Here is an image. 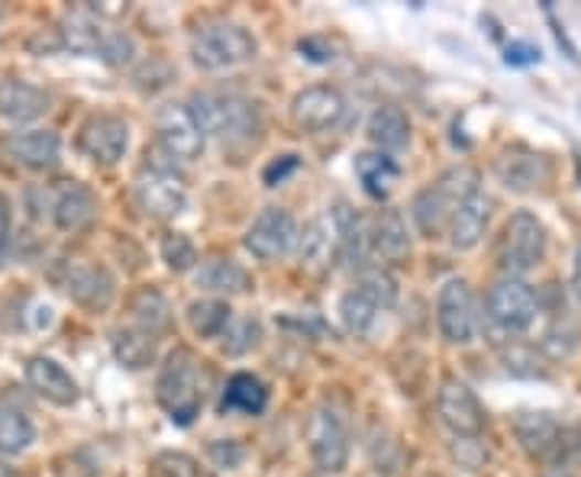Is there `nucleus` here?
<instances>
[{
    "instance_id": "nucleus-1",
    "label": "nucleus",
    "mask_w": 581,
    "mask_h": 477,
    "mask_svg": "<svg viewBox=\"0 0 581 477\" xmlns=\"http://www.w3.org/2000/svg\"><path fill=\"white\" fill-rule=\"evenodd\" d=\"M155 397L175 426H191L204 406V361L191 348H175L159 371Z\"/></svg>"
},
{
    "instance_id": "nucleus-2",
    "label": "nucleus",
    "mask_w": 581,
    "mask_h": 477,
    "mask_svg": "<svg viewBox=\"0 0 581 477\" xmlns=\"http://www.w3.org/2000/svg\"><path fill=\"white\" fill-rule=\"evenodd\" d=\"M475 191H478V174H475V169L455 165V169L443 172L437 177L433 187H427V191H420V194L413 197L410 214H413L417 229H420L427 239H437V236L449 232V223L455 217V210H459Z\"/></svg>"
},
{
    "instance_id": "nucleus-3",
    "label": "nucleus",
    "mask_w": 581,
    "mask_h": 477,
    "mask_svg": "<svg viewBox=\"0 0 581 477\" xmlns=\"http://www.w3.org/2000/svg\"><path fill=\"white\" fill-rule=\"evenodd\" d=\"M191 113L201 123L204 135H217L224 142H252L262 132L259 104L239 97V94H194Z\"/></svg>"
},
{
    "instance_id": "nucleus-4",
    "label": "nucleus",
    "mask_w": 581,
    "mask_h": 477,
    "mask_svg": "<svg viewBox=\"0 0 581 477\" xmlns=\"http://www.w3.org/2000/svg\"><path fill=\"white\" fill-rule=\"evenodd\" d=\"M259 52V43L249 30L229 20H211L194 30L191 36V58L204 72H224L252 62Z\"/></svg>"
},
{
    "instance_id": "nucleus-5",
    "label": "nucleus",
    "mask_w": 581,
    "mask_h": 477,
    "mask_svg": "<svg viewBox=\"0 0 581 477\" xmlns=\"http://www.w3.org/2000/svg\"><path fill=\"white\" fill-rule=\"evenodd\" d=\"M308 448H311L313 462L323 475H340L349 465V423L346 416L330 406L320 403L308 420Z\"/></svg>"
},
{
    "instance_id": "nucleus-6",
    "label": "nucleus",
    "mask_w": 581,
    "mask_h": 477,
    "mask_svg": "<svg viewBox=\"0 0 581 477\" xmlns=\"http://www.w3.org/2000/svg\"><path fill=\"white\" fill-rule=\"evenodd\" d=\"M537 294L517 281V278H501L488 294V319L507 336H520L537 323Z\"/></svg>"
},
{
    "instance_id": "nucleus-7",
    "label": "nucleus",
    "mask_w": 581,
    "mask_h": 477,
    "mask_svg": "<svg viewBox=\"0 0 581 477\" xmlns=\"http://www.w3.org/2000/svg\"><path fill=\"white\" fill-rule=\"evenodd\" d=\"M298 239H301V232H298L294 217L281 207H266L259 217L252 219V226L246 229L243 246L252 259L278 261L298 246Z\"/></svg>"
},
{
    "instance_id": "nucleus-8",
    "label": "nucleus",
    "mask_w": 581,
    "mask_h": 477,
    "mask_svg": "<svg viewBox=\"0 0 581 477\" xmlns=\"http://www.w3.org/2000/svg\"><path fill=\"white\" fill-rule=\"evenodd\" d=\"M546 259V229L534 214L520 210L507 219L504 229V246H501V261L510 274H527L539 261Z\"/></svg>"
},
{
    "instance_id": "nucleus-9",
    "label": "nucleus",
    "mask_w": 581,
    "mask_h": 477,
    "mask_svg": "<svg viewBox=\"0 0 581 477\" xmlns=\"http://www.w3.org/2000/svg\"><path fill=\"white\" fill-rule=\"evenodd\" d=\"M437 323H440V333L449 346H469L475 339L478 316H475L472 288L465 281L452 278L443 284L440 301H437Z\"/></svg>"
},
{
    "instance_id": "nucleus-10",
    "label": "nucleus",
    "mask_w": 581,
    "mask_h": 477,
    "mask_svg": "<svg viewBox=\"0 0 581 477\" xmlns=\"http://www.w3.org/2000/svg\"><path fill=\"white\" fill-rule=\"evenodd\" d=\"M155 132L165 152L181 162H194L204 152V130L187 104H165L155 113Z\"/></svg>"
},
{
    "instance_id": "nucleus-11",
    "label": "nucleus",
    "mask_w": 581,
    "mask_h": 477,
    "mask_svg": "<svg viewBox=\"0 0 581 477\" xmlns=\"http://www.w3.org/2000/svg\"><path fill=\"white\" fill-rule=\"evenodd\" d=\"M136 204L142 214L155 219H172L179 217L181 210L187 207V191L179 177L165 169H149L136 177L133 184Z\"/></svg>"
},
{
    "instance_id": "nucleus-12",
    "label": "nucleus",
    "mask_w": 581,
    "mask_h": 477,
    "mask_svg": "<svg viewBox=\"0 0 581 477\" xmlns=\"http://www.w3.org/2000/svg\"><path fill=\"white\" fill-rule=\"evenodd\" d=\"M343 113H346V97L330 85L304 87L291 100V120L304 132L333 130L343 120Z\"/></svg>"
},
{
    "instance_id": "nucleus-13",
    "label": "nucleus",
    "mask_w": 581,
    "mask_h": 477,
    "mask_svg": "<svg viewBox=\"0 0 581 477\" xmlns=\"http://www.w3.org/2000/svg\"><path fill=\"white\" fill-rule=\"evenodd\" d=\"M343 256V232H340V223L330 214L311 219L298 239V261L304 271L311 274H326L336 259Z\"/></svg>"
},
{
    "instance_id": "nucleus-14",
    "label": "nucleus",
    "mask_w": 581,
    "mask_h": 477,
    "mask_svg": "<svg viewBox=\"0 0 581 477\" xmlns=\"http://www.w3.org/2000/svg\"><path fill=\"white\" fill-rule=\"evenodd\" d=\"M78 145L90 162L117 165L130 149V127H127V120H120L114 113H97L82 127Z\"/></svg>"
},
{
    "instance_id": "nucleus-15",
    "label": "nucleus",
    "mask_w": 581,
    "mask_h": 477,
    "mask_svg": "<svg viewBox=\"0 0 581 477\" xmlns=\"http://www.w3.org/2000/svg\"><path fill=\"white\" fill-rule=\"evenodd\" d=\"M437 410H440V420H443L455 435H482L485 423H488V416H485L478 397L469 391V384H462V381H455V378H446V381L440 384Z\"/></svg>"
},
{
    "instance_id": "nucleus-16",
    "label": "nucleus",
    "mask_w": 581,
    "mask_h": 477,
    "mask_svg": "<svg viewBox=\"0 0 581 477\" xmlns=\"http://www.w3.org/2000/svg\"><path fill=\"white\" fill-rule=\"evenodd\" d=\"M494 174L497 181L514 191V194H530L539 191L549 181V159L539 152H527V149H507L501 159H494Z\"/></svg>"
},
{
    "instance_id": "nucleus-17",
    "label": "nucleus",
    "mask_w": 581,
    "mask_h": 477,
    "mask_svg": "<svg viewBox=\"0 0 581 477\" xmlns=\"http://www.w3.org/2000/svg\"><path fill=\"white\" fill-rule=\"evenodd\" d=\"M62 284H65V294L82 304L85 310H107L114 301V278L100 268V264H85V261H72L62 274Z\"/></svg>"
},
{
    "instance_id": "nucleus-18",
    "label": "nucleus",
    "mask_w": 581,
    "mask_h": 477,
    "mask_svg": "<svg viewBox=\"0 0 581 477\" xmlns=\"http://www.w3.org/2000/svg\"><path fill=\"white\" fill-rule=\"evenodd\" d=\"M7 155L13 162H20L23 169L30 172H49L58 165V155H62V139L58 132L52 130H30V132H13L7 142H3Z\"/></svg>"
},
{
    "instance_id": "nucleus-19",
    "label": "nucleus",
    "mask_w": 581,
    "mask_h": 477,
    "mask_svg": "<svg viewBox=\"0 0 581 477\" xmlns=\"http://www.w3.org/2000/svg\"><path fill=\"white\" fill-rule=\"evenodd\" d=\"M488 223H492V197H485L482 191H475L449 223V246L455 252H472L485 232H488Z\"/></svg>"
},
{
    "instance_id": "nucleus-20",
    "label": "nucleus",
    "mask_w": 581,
    "mask_h": 477,
    "mask_svg": "<svg viewBox=\"0 0 581 477\" xmlns=\"http://www.w3.org/2000/svg\"><path fill=\"white\" fill-rule=\"evenodd\" d=\"M26 381L43 400L55 403V406H72L78 400V381L55 358H45V355L30 358L26 361Z\"/></svg>"
},
{
    "instance_id": "nucleus-21",
    "label": "nucleus",
    "mask_w": 581,
    "mask_h": 477,
    "mask_svg": "<svg viewBox=\"0 0 581 477\" xmlns=\"http://www.w3.org/2000/svg\"><path fill=\"white\" fill-rule=\"evenodd\" d=\"M514 433L520 448L530 455V458H552L559 448H562V430L559 423L542 413V410H527L514 420Z\"/></svg>"
},
{
    "instance_id": "nucleus-22",
    "label": "nucleus",
    "mask_w": 581,
    "mask_h": 477,
    "mask_svg": "<svg viewBox=\"0 0 581 477\" xmlns=\"http://www.w3.org/2000/svg\"><path fill=\"white\" fill-rule=\"evenodd\" d=\"M97 214V200L85 184L78 181H65L58 191H55V200H52V219L58 229L65 232H78L85 229L90 219Z\"/></svg>"
},
{
    "instance_id": "nucleus-23",
    "label": "nucleus",
    "mask_w": 581,
    "mask_h": 477,
    "mask_svg": "<svg viewBox=\"0 0 581 477\" xmlns=\"http://www.w3.org/2000/svg\"><path fill=\"white\" fill-rule=\"evenodd\" d=\"M49 110V94L30 82H0V117L10 123H30Z\"/></svg>"
},
{
    "instance_id": "nucleus-24",
    "label": "nucleus",
    "mask_w": 581,
    "mask_h": 477,
    "mask_svg": "<svg viewBox=\"0 0 581 477\" xmlns=\"http://www.w3.org/2000/svg\"><path fill=\"white\" fill-rule=\"evenodd\" d=\"M368 246L378 259L385 261H404L410 256V232H407V223L398 210H381L372 219Z\"/></svg>"
},
{
    "instance_id": "nucleus-25",
    "label": "nucleus",
    "mask_w": 581,
    "mask_h": 477,
    "mask_svg": "<svg viewBox=\"0 0 581 477\" xmlns=\"http://www.w3.org/2000/svg\"><path fill=\"white\" fill-rule=\"evenodd\" d=\"M368 139L378 152H401L410 142V120L401 107H378L368 117Z\"/></svg>"
},
{
    "instance_id": "nucleus-26",
    "label": "nucleus",
    "mask_w": 581,
    "mask_h": 477,
    "mask_svg": "<svg viewBox=\"0 0 581 477\" xmlns=\"http://www.w3.org/2000/svg\"><path fill=\"white\" fill-rule=\"evenodd\" d=\"M266 403H269L266 384H262L256 375L239 371V375H233V378L226 381L220 410H224V413H249V416H259V413L266 410Z\"/></svg>"
},
{
    "instance_id": "nucleus-27",
    "label": "nucleus",
    "mask_w": 581,
    "mask_h": 477,
    "mask_svg": "<svg viewBox=\"0 0 581 477\" xmlns=\"http://www.w3.org/2000/svg\"><path fill=\"white\" fill-rule=\"evenodd\" d=\"M356 174L358 181H362V187H365V194L375 197V200H381V197H388L391 187L398 184L401 169H398V162L388 159L385 152H362L356 159Z\"/></svg>"
},
{
    "instance_id": "nucleus-28",
    "label": "nucleus",
    "mask_w": 581,
    "mask_h": 477,
    "mask_svg": "<svg viewBox=\"0 0 581 477\" xmlns=\"http://www.w3.org/2000/svg\"><path fill=\"white\" fill-rule=\"evenodd\" d=\"M197 288L214 291V294H246V291H252V278L243 264H236L233 259H214L201 264Z\"/></svg>"
},
{
    "instance_id": "nucleus-29",
    "label": "nucleus",
    "mask_w": 581,
    "mask_h": 477,
    "mask_svg": "<svg viewBox=\"0 0 581 477\" xmlns=\"http://www.w3.org/2000/svg\"><path fill=\"white\" fill-rule=\"evenodd\" d=\"M187 323L201 339H224L229 323H233V310L226 301L217 297H204L187 306Z\"/></svg>"
},
{
    "instance_id": "nucleus-30",
    "label": "nucleus",
    "mask_w": 581,
    "mask_h": 477,
    "mask_svg": "<svg viewBox=\"0 0 581 477\" xmlns=\"http://www.w3.org/2000/svg\"><path fill=\"white\" fill-rule=\"evenodd\" d=\"M62 40L72 52H82V55H100L104 43L110 36V30H104L90 13H72L65 23H62Z\"/></svg>"
},
{
    "instance_id": "nucleus-31",
    "label": "nucleus",
    "mask_w": 581,
    "mask_h": 477,
    "mask_svg": "<svg viewBox=\"0 0 581 477\" xmlns=\"http://www.w3.org/2000/svg\"><path fill=\"white\" fill-rule=\"evenodd\" d=\"M110 346H114L117 361L130 371H142L155 361V339L142 329H117Z\"/></svg>"
},
{
    "instance_id": "nucleus-32",
    "label": "nucleus",
    "mask_w": 581,
    "mask_h": 477,
    "mask_svg": "<svg viewBox=\"0 0 581 477\" xmlns=\"http://www.w3.org/2000/svg\"><path fill=\"white\" fill-rule=\"evenodd\" d=\"M130 313H133L136 329L149 333L152 339H155L159 333H165L169 323H172V306H169V301H165L159 291H152V288H146V291L136 294L133 304H130Z\"/></svg>"
},
{
    "instance_id": "nucleus-33",
    "label": "nucleus",
    "mask_w": 581,
    "mask_h": 477,
    "mask_svg": "<svg viewBox=\"0 0 581 477\" xmlns=\"http://www.w3.org/2000/svg\"><path fill=\"white\" fill-rule=\"evenodd\" d=\"M36 442V426L26 413L0 406V455H20Z\"/></svg>"
},
{
    "instance_id": "nucleus-34",
    "label": "nucleus",
    "mask_w": 581,
    "mask_h": 477,
    "mask_svg": "<svg viewBox=\"0 0 581 477\" xmlns=\"http://www.w3.org/2000/svg\"><path fill=\"white\" fill-rule=\"evenodd\" d=\"M378 310H381V306L375 304L368 294H362L358 288H353V291H349V294H343V301H340V319H343L346 333H353V336H365V333L375 326Z\"/></svg>"
},
{
    "instance_id": "nucleus-35",
    "label": "nucleus",
    "mask_w": 581,
    "mask_h": 477,
    "mask_svg": "<svg viewBox=\"0 0 581 477\" xmlns=\"http://www.w3.org/2000/svg\"><path fill=\"white\" fill-rule=\"evenodd\" d=\"M356 288L362 294H368L381 310L398 304V284H395V278H391L381 264H362V268H358Z\"/></svg>"
},
{
    "instance_id": "nucleus-36",
    "label": "nucleus",
    "mask_w": 581,
    "mask_h": 477,
    "mask_svg": "<svg viewBox=\"0 0 581 477\" xmlns=\"http://www.w3.org/2000/svg\"><path fill=\"white\" fill-rule=\"evenodd\" d=\"M162 261L169 264V271L184 274V271H191L197 264V249H194V242L184 232H172L162 242Z\"/></svg>"
},
{
    "instance_id": "nucleus-37",
    "label": "nucleus",
    "mask_w": 581,
    "mask_h": 477,
    "mask_svg": "<svg viewBox=\"0 0 581 477\" xmlns=\"http://www.w3.org/2000/svg\"><path fill=\"white\" fill-rule=\"evenodd\" d=\"M259 339H262V326H259L256 319L229 323V329H226L224 336V351H229V355H243V351L259 346Z\"/></svg>"
},
{
    "instance_id": "nucleus-38",
    "label": "nucleus",
    "mask_w": 581,
    "mask_h": 477,
    "mask_svg": "<svg viewBox=\"0 0 581 477\" xmlns=\"http://www.w3.org/2000/svg\"><path fill=\"white\" fill-rule=\"evenodd\" d=\"M152 468H155L159 477H201L197 462L191 455H184V452H162V455H155Z\"/></svg>"
},
{
    "instance_id": "nucleus-39",
    "label": "nucleus",
    "mask_w": 581,
    "mask_h": 477,
    "mask_svg": "<svg viewBox=\"0 0 581 477\" xmlns=\"http://www.w3.org/2000/svg\"><path fill=\"white\" fill-rule=\"evenodd\" d=\"M452 455L459 458V465H462L465 471H475V468H482V465L488 462V448L478 442V435H459Z\"/></svg>"
},
{
    "instance_id": "nucleus-40",
    "label": "nucleus",
    "mask_w": 581,
    "mask_h": 477,
    "mask_svg": "<svg viewBox=\"0 0 581 477\" xmlns=\"http://www.w3.org/2000/svg\"><path fill=\"white\" fill-rule=\"evenodd\" d=\"M133 55L136 43L127 33H110L107 43H104V52H100V58H104L107 65H127V62H133Z\"/></svg>"
},
{
    "instance_id": "nucleus-41",
    "label": "nucleus",
    "mask_w": 581,
    "mask_h": 477,
    "mask_svg": "<svg viewBox=\"0 0 581 477\" xmlns=\"http://www.w3.org/2000/svg\"><path fill=\"white\" fill-rule=\"evenodd\" d=\"M298 169H301V159H298V155H281L278 162H271L269 169L262 172V177H266L269 187H278L288 174H294Z\"/></svg>"
},
{
    "instance_id": "nucleus-42",
    "label": "nucleus",
    "mask_w": 581,
    "mask_h": 477,
    "mask_svg": "<svg viewBox=\"0 0 581 477\" xmlns=\"http://www.w3.org/2000/svg\"><path fill=\"white\" fill-rule=\"evenodd\" d=\"M539 58V48L534 43H510L507 45V55H504V62L507 65H514V68H524V65H537Z\"/></svg>"
},
{
    "instance_id": "nucleus-43",
    "label": "nucleus",
    "mask_w": 581,
    "mask_h": 477,
    "mask_svg": "<svg viewBox=\"0 0 581 477\" xmlns=\"http://www.w3.org/2000/svg\"><path fill=\"white\" fill-rule=\"evenodd\" d=\"M211 455L217 458L220 468H236L243 462V448L236 442H214L211 445Z\"/></svg>"
},
{
    "instance_id": "nucleus-44",
    "label": "nucleus",
    "mask_w": 581,
    "mask_h": 477,
    "mask_svg": "<svg viewBox=\"0 0 581 477\" xmlns=\"http://www.w3.org/2000/svg\"><path fill=\"white\" fill-rule=\"evenodd\" d=\"M7 249H10V200L0 194V264L7 259Z\"/></svg>"
},
{
    "instance_id": "nucleus-45",
    "label": "nucleus",
    "mask_w": 581,
    "mask_h": 477,
    "mask_svg": "<svg viewBox=\"0 0 581 477\" xmlns=\"http://www.w3.org/2000/svg\"><path fill=\"white\" fill-rule=\"evenodd\" d=\"M301 52L311 58V62H333V45H323L320 40H301Z\"/></svg>"
},
{
    "instance_id": "nucleus-46",
    "label": "nucleus",
    "mask_w": 581,
    "mask_h": 477,
    "mask_svg": "<svg viewBox=\"0 0 581 477\" xmlns=\"http://www.w3.org/2000/svg\"><path fill=\"white\" fill-rule=\"evenodd\" d=\"M572 291H575V297L581 301V249L579 256H575V271H572Z\"/></svg>"
},
{
    "instance_id": "nucleus-47",
    "label": "nucleus",
    "mask_w": 581,
    "mask_h": 477,
    "mask_svg": "<svg viewBox=\"0 0 581 477\" xmlns=\"http://www.w3.org/2000/svg\"><path fill=\"white\" fill-rule=\"evenodd\" d=\"M0 477H17V471H13V468H7V465H0Z\"/></svg>"
}]
</instances>
